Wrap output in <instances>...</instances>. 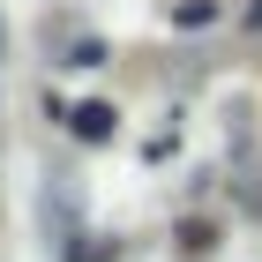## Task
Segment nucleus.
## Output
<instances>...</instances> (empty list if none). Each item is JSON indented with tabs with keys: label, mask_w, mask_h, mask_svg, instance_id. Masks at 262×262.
Listing matches in <instances>:
<instances>
[{
	"label": "nucleus",
	"mask_w": 262,
	"mask_h": 262,
	"mask_svg": "<svg viewBox=\"0 0 262 262\" xmlns=\"http://www.w3.org/2000/svg\"><path fill=\"white\" fill-rule=\"evenodd\" d=\"M75 135L82 142H105V135H113V105H82V113H75Z\"/></svg>",
	"instance_id": "obj_1"
}]
</instances>
